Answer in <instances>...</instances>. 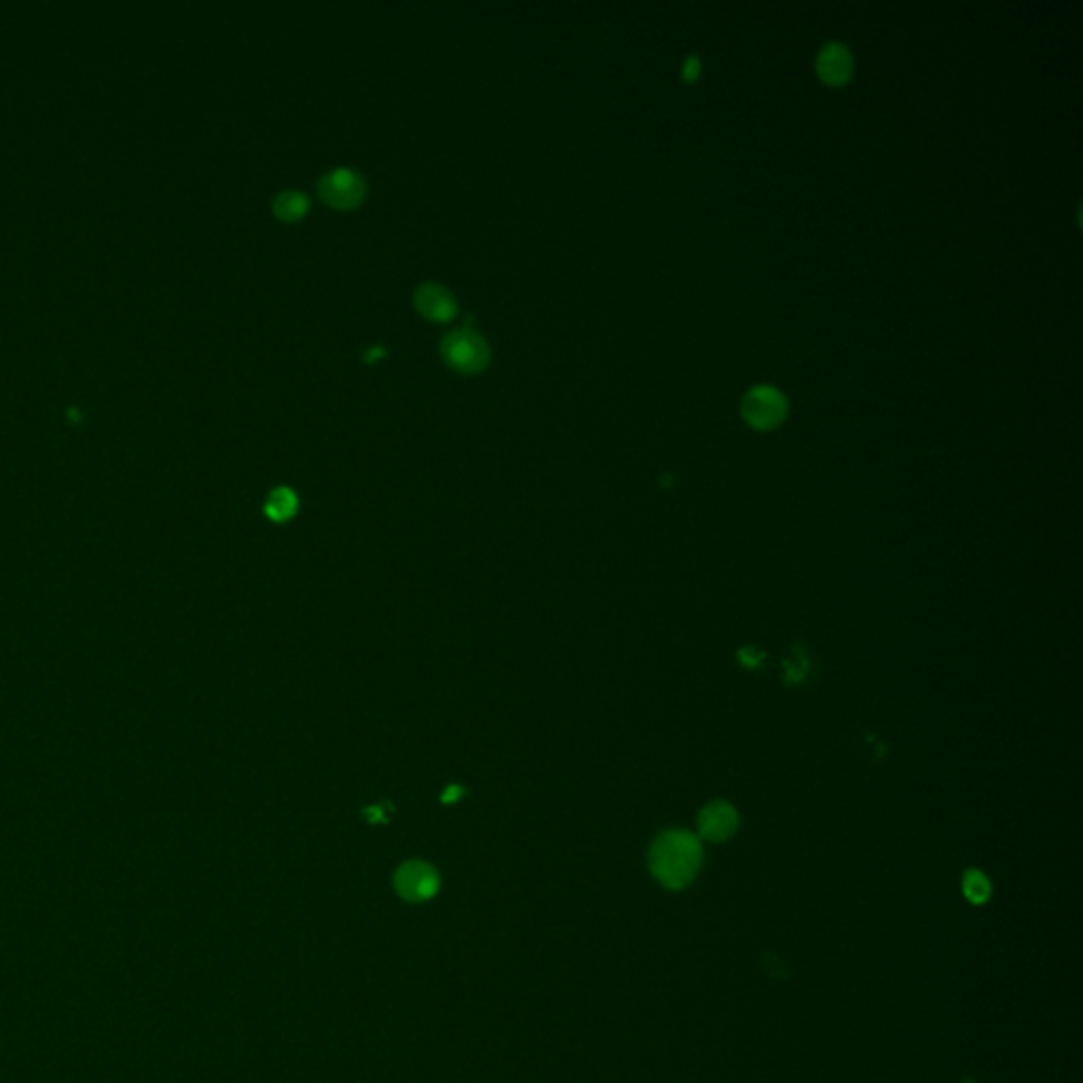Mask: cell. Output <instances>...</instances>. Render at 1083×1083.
I'll return each mask as SVG.
<instances>
[{"label": "cell", "instance_id": "obj_5", "mask_svg": "<svg viewBox=\"0 0 1083 1083\" xmlns=\"http://www.w3.org/2000/svg\"><path fill=\"white\" fill-rule=\"evenodd\" d=\"M396 889L409 902H426L438 891V876L424 861H409L396 874Z\"/></svg>", "mask_w": 1083, "mask_h": 1083}, {"label": "cell", "instance_id": "obj_7", "mask_svg": "<svg viewBox=\"0 0 1083 1083\" xmlns=\"http://www.w3.org/2000/svg\"><path fill=\"white\" fill-rule=\"evenodd\" d=\"M739 828V815L728 802H709L699 813V834L709 842H724Z\"/></svg>", "mask_w": 1083, "mask_h": 1083}, {"label": "cell", "instance_id": "obj_2", "mask_svg": "<svg viewBox=\"0 0 1083 1083\" xmlns=\"http://www.w3.org/2000/svg\"><path fill=\"white\" fill-rule=\"evenodd\" d=\"M440 354H443L453 371L466 375L481 373L491 360L487 341L479 333H474L472 328L451 330L440 343Z\"/></svg>", "mask_w": 1083, "mask_h": 1083}, {"label": "cell", "instance_id": "obj_1", "mask_svg": "<svg viewBox=\"0 0 1083 1083\" xmlns=\"http://www.w3.org/2000/svg\"><path fill=\"white\" fill-rule=\"evenodd\" d=\"M701 866V840L686 830L660 834L650 849V870L658 883L671 891L686 889L699 876Z\"/></svg>", "mask_w": 1083, "mask_h": 1083}, {"label": "cell", "instance_id": "obj_10", "mask_svg": "<svg viewBox=\"0 0 1083 1083\" xmlns=\"http://www.w3.org/2000/svg\"><path fill=\"white\" fill-rule=\"evenodd\" d=\"M265 510H267V515H269L273 521H286V519H290L292 515H295V510H297V495L292 493L290 489H286V487L275 489V491L269 495Z\"/></svg>", "mask_w": 1083, "mask_h": 1083}, {"label": "cell", "instance_id": "obj_11", "mask_svg": "<svg viewBox=\"0 0 1083 1083\" xmlns=\"http://www.w3.org/2000/svg\"><path fill=\"white\" fill-rule=\"evenodd\" d=\"M963 891L967 895L969 902L974 904H984L988 895H990V883L988 878L978 872V870H971L965 874V880H963Z\"/></svg>", "mask_w": 1083, "mask_h": 1083}, {"label": "cell", "instance_id": "obj_9", "mask_svg": "<svg viewBox=\"0 0 1083 1083\" xmlns=\"http://www.w3.org/2000/svg\"><path fill=\"white\" fill-rule=\"evenodd\" d=\"M309 210V199L299 191H284L273 199V214L284 223L301 220Z\"/></svg>", "mask_w": 1083, "mask_h": 1083}, {"label": "cell", "instance_id": "obj_12", "mask_svg": "<svg viewBox=\"0 0 1083 1083\" xmlns=\"http://www.w3.org/2000/svg\"><path fill=\"white\" fill-rule=\"evenodd\" d=\"M699 72H701V62H699V58H696V55H690L688 62H686V66H684V79H686V81H694L696 77H699Z\"/></svg>", "mask_w": 1083, "mask_h": 1083}, {"label": "cell", "instance_id": "obj_3", "mask_svg": "<svg viewBox=\"0 0 1083 1083\" xmlns=\"http://www.w3.org/2000/svg\"><path fill=\"white\" fill-rule=\"evenodd\" d=\"M787 415L785 396L773 385H758L743 398V417L751 428L773 430Z\"/></svg>", "mask_w": 1083, "mask_h": 1083}, {"label": "cell", "instance_id": "obj_4", "mask_svg": "<svg viewBox=\"0 0 1083 1083\" xmlns=\"http://www.w3.org/2000/svg\"><path fill=\"white\" fill-rule=\"evenodd\" d=\"M318 193L324 204L337 210H352L360 206V201L366 195V182L364 178L347 168H337L333 172H326L318 182Z\"/></svg>", "mask_w": 1083, "mask_h": 1083}, {"label": "cell", "instance_id": "obj_6", "mask_svg": "<svg viewBox=\"0 0 1083 1083\" xmlns=\"http://www.w3.org/2000/svg\"><path fill=\"white\" fill-rule=\"evenodd\" d=\"M413 303L419 314L432 322H449L457 316V301L443 284H421L415 290Z\"/></svg>", "mask_w": 1083, "mask_h": 1083}, {"label": "cell", "instance_id": "obj_8", "mask_svg": "<svg viewBox=\"0 0 1083 1083\" xmlns=\"http://www.w3.org/2000/svg\"><path fill=\"white\" fill-rule=\"evenodd\" d=\"M817 75L828 85L847 83L853 75V55L840 43H828L817 55Z\"/></svg>", "mask_w": 1083, "mask_h": 1083}]
</instances>
